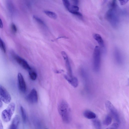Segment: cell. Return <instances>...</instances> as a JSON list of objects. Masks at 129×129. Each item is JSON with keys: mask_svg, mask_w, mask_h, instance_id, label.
I'll return each mask as SVG.
<instances>
[{"mask_svg": "<svg viewBox=\"0 0 129 129\" xmlns=\"http://www.w3.org/2000/svg\"><path fill=\"white\" fill-rule=\"evenodd\" d=\"M58 110L63 121L65 123H69L71 117L70 110L68 103L64 100L61 101L58 104Z\"/></svg>", "mask_w": 129, "mask_h": 129, "instance_id": "1", "label": "cell"}, {"mask_svg": "<svg viewBox=\"0 0 129 129\" xmlns=\"http://www.w3.org/2000/svg\"><path fill=\"white\" fill-rule=\"evenodd\" d=\"M116 7L117 6L110 7V9L107 12L106 15L107 19L114 27L117 26L118 21Z\"/></svg>", "mask_w": 129, "mask_h": 129, "instance_id": "2", "label": "cell"}, {"mask_svg": "<svg viewBox=\"0 0 129 129\" xmlns=\"http://www.w3.org/2000/svg\"><path fill=\"white\" fill-rule=\"evenodd\" d=\"M101 57V52L100 48L99 46H96L94 49L93 62V69L94 71L96 72H98L100 69Z\"/></svg>", "mask_w": 129, "mask_h": 129, "instance_id": "3", "label": "cell"}, {"mask_svg": "<svg viewBox=\"0 0 129 129\" xmlns=\"http://www.w3.org/2000/svg\"><path fill=\"white\" fill-rule=\"evenodd\" d=\"M15 107V103H11L9 105L6 109L2 112V117L4 122H7L10 121L14 113Z\"/></svg>", "mask_w": 129, "mask_h": 129, "instance_id": "4", "label": "cell"}, {"mask_svg": "<svg viewBox=\"0 0 129 129\" xmlns=\"http://www.w3.org/2000/svg\"><path fill=\"white\" fill-rule=\"evenodd\" d=\"M105 105L107 111L111 116L118 123H119L120 122L119 115L117 110L114 106L110 102L108 101L106 102Z\"/></svg>", "mask_w": 129, "mask_h": 129, "instance_id": "5", "label": "cell"}, {"mask_svg": "<svg viewBox=\"0 0 129 129\" xmlns=\"http://www.w3.org/2000/svg\"><path fill=\"white\" fill-rule=\"evenodd\" d=\"M12 54L13 58L25 70L29 71L31 68L27 61L24 59L20 57L13 52H12Z\"/></svg>", "mask_w": 129, "mask_h": 129, "instance_id": "6", "label": "cell"}, {"mask_svg": "<svg viewBox=\"0 0 129 129\" xmlns=\"http://www.w3.org/2000/svg\"><path fill=\"white\" fill-rule=\"evenodd\" d=\"M0 99L6 104H8L11 100V97L7 89L0 84Z\"/></svg>", "mask_w": 129, "mask_h": 129, "instance_id": "7", "label": "cell"}, {"mask_svg": "<svg viewBox=\"0 0 129 129\" xmlns=\"http://www.w3.org/2000/svg\"><path fill=\"white\" fill-rule=\"evenodd\" d=\"M27 101L32 104L37 103L38 101V96L37 91L35 88L33 89L26 98Z\"/></svg>", "mask_w": 129, "mask_h": 129, "instance_id": "8", "label": "cell"}, {"mask_svg": "<svg viewBox=\"0 0 129 129\" xmlns=\"http://www.w3.org/2000/svg\"><path fill=\"white\" fill-rule=\"evenodd\" d=\"M61 54L65 61L66 66L68 73L67 75L70 76L72 77L73 76L72 69L68 55L64 51H62Z\"/></svg>", "mask_w": 129, "mask_h": 129, "instance_id": "9", "label": "cell"}, {"mask_svg": "<svg viewBox=\"0 0 129 129\" xmlns=\"http://www.w3.org/2000/svg\"><path fill=\"white\" fill-rule=\"evenodd\" d=\"M18 80L19 89L22 92H25L26 89V85L23 77L20 73L18 74Z\"/></svg>", "mask_w": 129, "mask_h": 129, "instance_id": "10", "label": "cell"}, {"mask_svg": "<svg viewBox=\"0 0 129 129\" xmlns=\"http://www.w3.org/2000/svg\"><path fill=\"white\" fill-rule=\"evenodd\" d=\"M64 77L73 87L76 88L77 87L78 82L77 78L73 76L71 77L67 75H65Z\"/></svg>", "mask_w": 129, "mask_h": 129, "instance_id": "11", "label": "cell"}, {"mask_svg": "<svg viewBox=\"0 0 129 129\" xmlns=\"http://www.w3.org/2000/svg\"><path fill=\"white\" fill-rule=\"evenodd\" d=\"M20 120L19 116L17 115H16L13 119L9 129H18Z\"/></svg>", "mask_w": 129, "mask_h": 129, "instance_id": "12", "label": "cell"}, {"mask_svg": "<svg viewBox=\"0 0 129 129\" xmlns=\"http://www.w3.org/2000/svg\"><path fill=\"white\" fill-rule=\"evenodd\" d=\"M83 115L85 118L89 119H94L96 117V115L94 113L89 110L84 111Z\"/></svg>", "mask_w": 129, "mask_h": 129, "instance_id": "13", "label": "cell"}, {"mask_svg": "<svg viewBox=\"0 0 129 129\" xmlns=\"http://www.w3.org/2000/svg\"><path fill=\"white\" fill-rule=\"evenodd\" d=\"M115 59L116 63L118 65H121L123 63L122 57L119 52H116L115 54Z\"/></svg>", "mask_w": 129, "mask_h": 129, "instance_id": "14", "label": "cell"}, {"mask_svg": "<svg viewBox=\"0 0 129 129\" xmlns=\"http://www.w3.org/2000/svg\"><path fill=\"white\" fill-rule=\"evenodd\" d=\"M93 37L101 46H104V41L102 37L99 34H94L93 35Z\"/></svg>", "mask_w": 129, "mask_h": 129, "instance_id": "15", "label": "cell"}, {"mask_svg": "<svg viewBox=\"0 0 129 129\" xmlns=\"http://www.w3.org/2000/svg\"><path fill=\"white\" fill-rule=\"evenodd\" d=\"M44 12L46 15L51 18L56 19L57 18V14L54 12L47 10H45Z\"/></svg>", "mask_w": 129, "mask_h": 129, "instance_id": "16", "label": "cell"}, {"mask_svg": "<svg viewBox=\"0 0 129 129\" xmlns=\"http://www.w3.org/2000/svg\"><path fill=\"white\" fill-rule=\"evenodd\" d=\"M112 120L111 116L110 115H108L105 117L103 121V123L105 125L108 126L111 124Z\"/></svg>", "mask_w": 129, "mask_h": 129, "instance_id": "17", "label": "cell"}, {"mask_svg": "<svg viewBox=\"0 0 129 129\" xmlns=\"http://www.w3.org/2000/svg\"><path fill=\"white\" fill-rule=\"evenodd\" d=\"M20 110L23 121L24 122H25L26 121L27 118L25 111L24 109L22 106L20 107Z\"/></svg>", "mask_w": 129, "mask_h": 129, "instance_id": "18", "label": "cell"}, {"mask_svg": "<svg viewBox=\"0 0 129 129\" xmlns=\"http://www.w3.org/2000/svg\"><path fill=\"white\" fill-rule=\"evenodd\" d=\"M29 71V75L31 79L33 80H36L37 77V74L36 72L33 71L31 69Z\"/></svg>", "mask_w": 129, "mask_h": 129, "instance_id": "19", "label": "cell"}, {"mask_svg": "<svg viewBox=\"0 0 129 129\" xmlns=\"http://www.w3.org/2000/svg\"><path fill=\"white\" fill-rule=\"evenodd\" d=\"M0 48L5 53L6 51V47L4 42L0 37Z\"/></svg>", "mask_w": 129, "mask_h": 129, "instance_id": "20", "label": "cell"}, {"mask_svg": "<svg viewBox=\"0 0 129 129\" xmlns=\"http://www.w3.org/2000/svg\"><path fill=\"white\" fill-rule=\"evenodd\" d=\"M94 125L96 129H101V124L99 120L95 119L93 121Z\"/></svg>", "mask_w": 129, "mask_h": 129, "instance_id": "21", "label": "cell"}, {"mask_svg": "<svg viewBox=\"0 0 129 129\" xmlns=\"http://www.w3.org/2000/svg\"><path fill=\"white\" fill-rule=\"evenodd\" d=\"M79 9V7L77 6L73 5L71 6L69 11L71 13L73 12L78 11Z\"/></svg>", "mask_w": 129, "mask_h": 129, "instance_id": "22", "label": "cell"}, {"mask_svg": "<svg viewBox=\"0 0 129 129\" xmlns=\"http://www.w3.org/2000/svg\"><path fill=\"white\" fill-rule=\"evenodd\" d=\"M62 2L65 8L69 11L71 6L69 1L67 0H63Z\"/></svg>", "mask_w": 129, "mask_h": 129, "instance_id": "23", "label": "cell"}, {"mask_svg": "<svg viewBox=\"0 0 129 129\" xmlns=\"http://www.w3.org/2000/svg\"><path fill=\"white\" fill-rule=\"evenodd\" d=\"M33 18L37 22L40 24L43 25H45V24L43 21L38 17L36 16H34Z\"/></svg>", "mask_w": 129, "mask_h": 129, "instance_id": "24", "label": "cell"}, {"mask_svg": "<svg viewBox=\"0 0 129 129\" xmlns=\"http://www.w3.org/2000/svg\"><path fill=\"white\" fill-rule=\"evenodd\" d=\"M11 30L13 33H16L17 31V29L16 25L13 23H12L10 25Z\"/></svg>", "mask_w": 129, "mask_h": 129, "instance_id": "25", "label": "cell"}, {"mask_svg": "<svg viewBox=\"0 0 129 129\" xmlns=\"http://www.w3.org/2000/svg\"><path fill=\"white\" fill-rule=\"evenodd\" d=\"M119 126L118 123H114L109 127L106 129H118Z\"/></svg>", "mask_w": 129, "mask_h": 129, "instance_id": "26", "label": "cell"}, {"mask_svg": "<svg viewBox=\"0 0 129 129\" xmlns=\"http://www.w3.org/2000/svg\"><path fill=\"white\" fill-rule=\"evenodd\" d=\"M72 14H74L76 15L79 16H82V15L81 13L80 12H79L78 11H76L73 12L71 13Z\"/></svg>", "mask_w": 129, "mask_h": 129, "instance_id": "27", "label": "cell"}, {"mask_svg": "<svg viewBox=\"0 0 129 129\" xmlns=\"http://www.w3.org/2000/svg\"><path fill=\"white\" fill-rule=\"evenodd\" d=\"M128 1V0H120L119 1L121 5H123L126 4Z\"/></svg>", "mask_w": 129, "mask_h": 129, "instance_id": "28", "label": "cell"}, {"mask_svg": "<svg viewBox=\"0 0 129 129\" xmlns=\"http://www.w3.org/2000/svg\"><path fill=\"white\" fill-rule=\"evenodd\" d=\"M3 24L2 21L0 18V28H3Z\"/></svg>", "mask_w": 129, "mask_h": 129, "instance_id": "29", "label": "cell"}, {"mask_svg": "<svg viewBox=\"0 0 129 129\" xmlns=\"http://www.w3.org/2000/svg\"><path fill=\"white\" fill-rule=\"evenodd\" d=\"M74 5L77 6L78 3V0H74L73 1Z\"/></svg>", "mask_w": 129, "mask_h": 129, "instance_id": "30", "label": "cell"}, {"mask_svg": "<svg viewBox=\"0 0 129 129\" xmlns=\"http://www.w3.org/2000/svg\"><path fill=\"white\" fill-rule=\"evenodd\" d=\"M0 129H3V127L2 121L1 119H0Z\"/></svg>", "mask_w": 129, "mask_h": 129, "instance_id": "31", "label": "cell"}, {"mask_svg": "<svg viewBox=\"0 0 129 129\" xmlns=\"http://www.w3.org/2000/svg\"><path fill=\"white\" fill-rule=\"evenodd\" d=\"M3 106V103L1 100L0 99V108L2 107Z\"/></svg>", "mask_w": 129, "mask_h": 129, "instance_id": "32", "label": "cell"}, {"mask_svg": "<svg viewBox=\"0 0 129 129\" xmlns=\"http://www.w3.org/2000/svg\"></svg>", "mask_w": 129, "mask_h": 129, "instance_id": "33", "label": "cell"}]
</instances>
